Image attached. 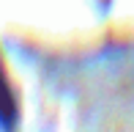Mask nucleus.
Listing matches in <instances>:
<instances>
[{
    "label": "nucleus",
    "mask_w": 134,
    "mask_h": 132,
    "mask_svg": "<svg viewBox=\"0 0 134 132\" xmlns=\"http://www.w3.org/2000/svg\"><path fill=\"white\" fill-rule=\"evenodd\" d=\"M3 113H14V105H11V99H8V88H5V80H3V74H0V116Z\"/></svg>",
    "instance_id": "1"
}]
</instances>
